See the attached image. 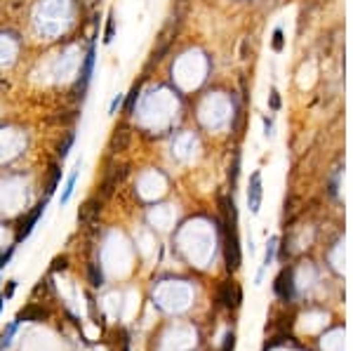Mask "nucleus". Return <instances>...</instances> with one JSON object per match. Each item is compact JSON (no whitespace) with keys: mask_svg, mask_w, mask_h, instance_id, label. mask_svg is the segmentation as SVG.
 <instances>
[{"mask_svg":"<svg viewBox=\"0 0 353 351\" xmlns=\"http://www.w3.org/2000/svg\"><path fill=\"white\" fill-rule=\"evenodd\" d=\"M73 142H76V135H73V132H69L64 142L59 144V151H57V153H59V158H61V161L69 156V151H71V146H73Z\"/></svg>","mask_w":353,"mask_h":351,"instance_id":"obj_15","label":"nucleus"},{"mask_svg":"<svg viewBox=\"0 0 353 351\" xmlns=\"http://www.w3.org/2000/svg\"><path fill=\"white\" fill-rule=\"evenodd\" d=\"M276 245H278V236H271L269 247H266V257H264V264H262V271H259L257 280H262V276H264V269L269 267L271 262H273V257H276Z\"/></svg>","mask_w":353,"mask_h":351,"instance_id":"obj_12","label":"nucleus"},{"mask_svg":"<svg viewBox=\"0 0 353 351\" xmlns=\"http://www.w3.org/2000/svg\"><path fill=\"white\" fill-rule=\"evenodd\" d=\"M113 33H116V19H113V12H109V17H106V28H104V43H111V40H113Z\"/></svg>","mask_w":353,"mask_h":351,"instance_id":"obj_16","label":"nucleus"},{"mask_svg":"<svg viewBox=\"0 0 353 351\" xmlns=\"http://www.w3.org/2000/svg\"><path fill=\"white\" fill-rule=\"evenodd\" d=\"M45 208H47V196L43 198V201L36 205V208L28 212L26 217H21L19 219V224H17V243H21V241H26L28 236H31V231H33V227L38 224V219L43 215H45Z\"/></svg>","mask_w":353,"mask_h":351,"instance_id":"obj_2","label":"nucleus"},{"mask_svg":"<svg viewBox=\"0 0 353 351\" xmlns=\"http://www.w3.org/2000/svg\"><path fill=\"white\" fill-rule=\"evenodd\" d=\"M17 328H19V321H12L5 330L0 332V349H7V346L12 344V337H14V332H17Z\"/></svg>","mask_w":353,"mask_h":351,"instance_id":"obj_11","label":"nucleus"},{"mask_svg":"<svg viewBox=\"0 0 353 351\" xmlns=\"http://www.w3.org/2000/svg\"><path fill=\"white\" fill-rule=\"evenodd\" d=\"M221 231H224V257L226 267L238 269L240 267V243H238V229H236V205L231 198H221Z\"/></svg>","mask_w":353,"mask_h":351,"instance_id":"obj_1","label":"nucleus"},{"mask_svg":"<svg viewBox=\"0 0 353 351\" xmlns=\"http://www.w3.org/2000/svg\"><path fill=\"white\" fill-rule=\"evenodd\" d=\"M99 215H102V198H90L78 210V221L80 224H92Z\"/></svg>","mask_w":353,"mask_h":351,"instance_id":"obj_6","label":"nucleus"},{"mask_svg":"<svg viewBox=\"0 0 353 351\" xmlns=\"http://www.w3.org/2000/svg\"><path fill=\"white\" fill-rule=\"evenodd\" d=\"M233 344H236V337H233V332H229L224 337V349L221 351H233Z\"/></svg>","mask_w":353,"mask_h":351,"instance_id":"obj_23","label":"nucleus"},{"mask_svg":"<svg viewBox=\"0 0 353 351\" xmlns=\"http://www.w3.org/2000/svg\"><path fill=\"white\" fill-rule=\"evenodd\" d=\"M3 304H5V299H3V297H0V311H3Z\"/></svg>","mask_w":353,"mask_h":351,"instance_id":"obj_27","label":"nucleus"},{"mask_svg":"<svg viewBox=\"0 0 353 351\" xmlns=\"http://www.w3.org/2000/svg\"><path fill=\"white\" fill-rule=\"evenodd\" d=\"M120 337H122V351H130V335L122 330V332H120Z\"/></svg>","mask_w":353,"mask_h":351,"instance_id":"obj_25","label":"nucleus"},{"mask_svg":"<svg viewBox=\"0 0 353 351\" xmlns=\"http://www.w3.org/2000/svg\"><path fill=\"white\" fill-rule=\"evenodd\" d=\"M273 50H276V52L282 50V28H276V31H273Z\"/></svg>","mask_w":353,"mask_h":351,"instance_id":"obj_21","label":"nucleus"},{"mask_svg":"<svg viewBox=\"0 0 353 351\" xmlns=\"http://www.w3.org/2000/svg\"><path fill=\"white\" fill-rule=\"evenodd\" d=\"M12 254H14V245H10L7 250H3V252H0V269H5L7 264H10Z\"/></svg>","mask_w":353,"mask_h":351,"instance_id":"obj_19","label":"nucleus"},{"mask_svg":"<svg viewBox=\"0 0 353 351\" xmlns=\"http://www.w3.org/2000/svg\"><path fill=\"white\" fill-rule=\"evenodd\" d=\"M137 94H139V87H137V85H135V87H132V92H130V97L125 99V102H122V104H125V111H127V113H130V111H132V109H135Z\"/></svg>","mask_w":353,"mask_h":351,"instance_id":"obj_17","label":"nucleus"},{"mask_svg":"<svg viewBox=\"0 0 353 351\" xmlns=\"http://www.w3.org/2000/svg\"><path fill=\"white\" fill-rule=\"evenodd\" d=\"M14 290H17V280H7V290L3 293V299H12Z\"/></svg>","mask_w":353,"mask_h":351,"instance_id":"obj_22","label":"nucleus"},{"mask_svg":"<svg viewBox=\"0 0 353 351\" xmlns=\"http://www.w3.org/2000/svg\"><path fill=\"white\" fill-rule=\"evenodd\" d=\"M276 295L285 302L295 299V276H292V269H282L280 276L276 278V285H273Z\"/></svg>","mask_w":353,"mask_h":351,"instance_id":"obj_3","label":"nucleus"},{"mask_svg":"<svg viewBox=\"0 0 353 351\" xmlns=\"http://www.w3.org/2000/svg\"><path fill=\"white\" fill-rule=\"evenodd\" d=\"M47 309H43V304H36V302H31V304H26L24 309H21L19 313H17V321H28V323H43V321H47Z\"/></svg>","mask_w":353,"mask_h":351,"instance_id":"obj_7","label":"nucleus"},{"mask_svg":"<svg viewBox=\"0 0 353 351\" xmlns=\"http://www.w3.org/2000/svg\"><path fill=\"white\" fill-rule=\"evenodd\" d=\"M233 290H236V285H233V283H224V285L219 288V302H221L224 306H229V309H231V306H236V302L231 299Z\"/></svg>","mask_w":353,"mask_h":351,"instance_id":"obj_13","label":"nucleus"},{"mask_svg":"<svg viewBox=\"0 0 353 351\" xmlns=\"http://www.w3.org/2000/svg\"><path fill=\"white\" fill-rule=\"evenodd\" d=\"M264 123H266V135H273V123H271L269 118H266V120H264Z\"/></svg>","mask_w":353,"mask_h":351,"instance_id":"obj_26","label":"nucleus"},{"mask_svg":"<svg viewBox=\"0 0 353 351\" xmlns=\"http://www.w3.org/2000/svg\"><path fill=\"white\" fill-rule=\"evenodd\" d=\"M78 170H80V163H78V168L71 172L69 182H66L64 191H61V205H66V203L71 201V196H73V189H76V182H78Z\"/></svg>","mask_w":353,"mask_h":351,"instance_id":"obj_10","label":"nucleus"},{"mask_svg":"<svg viewBox=\"0 0 353 351\" xmlns=\"http://www.w3.org/2000/svg\"><path fill=\"white\" fill-rule=\"evenodd\" d=\"M122 102H125V94H120V92H118L116 97H113V102H111V106H109V113H111V116H116V111L122 106Z\"/></svg>","mask_w":353,"mask_h":351,"instance_id":"obj_20","label":"nucleus"},{"mask_svg":"<svg viewBox=\"0 0 353 351\" xmlns=\"http://www.w3.org/2000/svg\"><path fill=\"white\" fill-rule=\"evenodd\" d=\"M59 179H61V170H59L57 163H52V168H50V182H47V198H50V196L57 191Z\"/></svg>","mask_w":353,"mask_h":351,"instance_id":"obj_14","label":"nucleus"},{"mask_svg":"<svg viewBox=\"0 0 353 351\" xmlns=\"http://www.w3.org/2000/svg\"><path fill=\"white\" fill-rule=\"evenodd\" d=\"M87 278H90V285L92 288H102L104 285V273H102V267L90 262L87 264Z\"/></svg>","mask_w":353,"mask_h":351,"instance_id":"obj_9","label":"nucleus"},{"mask_svg":"<svg viewBox=\"0 0 353 351\" xmlns=\"http://www.w3.org/2000/svg\"><path fill=\"white\" fill-rule=\"evenodd\" d=\"M271 109H273V111L280 109V97H278L276 90H271Z\"/></svg>","mask_w":353,"mask_h":351,"instance_id":"obj_24","label":"nucleus"},{"mask_svg":"<svg viewBox=\"0 0 353 351\" xmlns=\"http://www.w3.org/2000/svg\"><path fill=\"white\" fill-rule=\"evenodd\" d=\"M66 269H69V257H54L52 271H66Z\"/></svg>","mask_w":353,"mask_h":351,"instance_id":"obj_18","label":"nucleus"},{"mask_svg":"<svg viewBox=\"0 0 353 351\" xmlns=\"http://www.w3.org/2000/svg\"><path fill=\"white\" fill-rule=\"evenodd\" d=\"M127 142H130V132L125 130V127H120V130L116 127V132H113V137H111V149L122 151L125 146H127Z\"/></svg>","mask_w":353,"mask_h":351,"instance_id":"obj_8","label":"nucleus"},{"mask_svg":"<svg viewBox=\"0 0 353 351\" xmlns=\"http://www.w3.org/2000/svg\"><path fill=\"white\" fill-rule=\"evenodd\" d=\"M262 196H264V189H262V172H252L250 177V189H247V205H250V212L257 215L259 208H262Z\"/></svg>","mask_w":353,"mask_h":351,"instance_id":"obj_4","label":"nucleus"},{"mask_svg":"<svg viewBox=\"0 0 353 351\" xmlns=\"http://www.w3.org/2000/svg\"><path fill=\"white\" fill-rule=\"evenodd\" d=\"M92 71H94V40H92V43H90V50H87V54H85L83 69H80V78H78V83H76V92L80 90V97H83L85 87L90 85Z\"/></svg>","mask_w":353,"mask_h":351,"instance_id":"obj_5","label":"nucleus"}]
</instances>
